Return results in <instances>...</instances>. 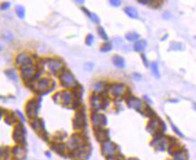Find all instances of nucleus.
Returning a JSON list of instances; mask_svg holds the SVG:
<instances>
[{
    "instance_id": "f257e3e1",
    "label": "nucleus",
    "mask_w": 196,
    "mask_h": 160,
    "mask_svg": "<svg viewBox=\"0 0 196 160\" xmlns=\"http://www.w3.org/2000/svg\"><path fill=\"white\" fill-rule=\"evenodd\" d=\"M87 144V138L83 133H76L72 135V137L69 139L67 145L70 151L74 152L78 148H81L82 145Z\"/></svg>"
},
{
    "instance_id": "f03ea898",
    "label": "nucleus",
    "mask_w": 196,
    "mask_h": 160,
    "mask_svg": "<svg viewBox=\"0 0 196 160\" xmlns=\"http://www.w3.org/2000/svg\"><path fill=\"white\" fill-rule=\"evenodd\" d=\"M89 102L90 105L92 106V109L98 111V110H106L107 106H108V100L107 98H105L104 94H100V93H93L91 97L89 98Z\"/></svg>"
},
{
    "instance_id": "7ed1b4c3",
    "label": "nucleus",
    "mask_w": 196,
    "mask_h": 160,
    "mask_svg": "<svg viewBox=\"0 0 196 160\" xmlns=\"http://www.w3.org/2000/svg\"><path fill=\"white\" fill-rule=\"evenodd\" d=\"M107 92H108V94L112 98L116 99V100H119L121 98H127L129 93H130L128 91L127 86L123 83L111 84V85H109L108 91Z\"/></svg>"
},
{
    "instance_id": "20e7f679",
    "label": "nucleus",
    "mask_w": 196,
    "mask_h": 160,
    "mask_svg": "<svg viewBox=\"0 0 196 160\" xmlns=\"http://www.w3.org/2000/svg\"><path fill=\"white\" fill-rule=\"evenodd\" d=\"M165 130H166L165 123L158 116L153 117V118L149 120L147 125V131L152 135H154V137L157 135L163 134Z\"/></svg>"
},
{
    "instance_id": "39448f33",
    "label": "nucleus",
    "mask_w": 196,
    "mask_h": 160,
    "mask_svg": "<svg viewBox=\"0 0 196 160\" xmlns=\"http://www.w3.org/2000/svg\"><path fill=\"white\" fill-rule=\"evenodd\" d=\"M86 116L85 113V110H83V106L78 107L76 111V114H74V120H73V127L74 130L77 131H82L85 130L86 128Z\"/></svg>"
},
{
    "instance_id": "423d86ee",
    "label": "nucleus",
    "mask_w": 196,
    "mask_h": 160,
    "mask_svg": "<svg viewBox=\"0 0 196 160\" xmlns=\"http://www.w3.org/2000/svg\"><path fill=\"white\" fill-rule=\"evenodd\" d=\"M32 89L36 92L41 93L42 95L43 94L45 95V94H47L54 89V82L50 78H40L34 83V88Z\"/></svg>"
},
{
    "instance_id": "0eeeda50",
    "label": "nucleus",
    "mask_w": 196,
    "mask_h": 160,
    "mask_svg": "<svg viewBox=\"0 0 196 160\" xmlns=\"http://www.w3.org/2000/svg\"><path fill=\"white\" fill-rule=\"evenodd\" d=\"M53 100L56 103H61L63 106H72L74 102V99L72 92L62 91L56 93L53 96Z\"/></svg>"
},
{
    "instance_id": "6e6552de",
    "label": "nucleus",
    "mask_w": 196,
    "mask_h": 160,
    "mask_svg": "<svg viewBox=\"0 0 196 160\" xmlns=\"http://www.w3.org/2000/svg\"><path fill=\"white\" fill-rule=\"evenodd\" d=\"M59 81L61 83V85L66 89L74 88V85L77 84L74 74L70 71L69 69H64L63 71L59 74Z\"/></svg>"
},
{
    "instance_id": "1a4fd4ad",
    "label": "nucleus",
    "mask_w": 196,
    "mask_h": 160,
    "mask_svg": "<svg viewBox=\"0 0 196 160\" xmlns=\"http://www.w3.org/2000/svg\"><path fill=\"white\" fill-rule=\"evenodd\" d=\"M14 141L21 145H26V129L22 123H17L13 131Z\"/></svg>"
},
{
    "instance_id": "9d476101",
    "label": "nucleus",
    "mask_w": 196,
    "mask_h": 160,
    "mask_svg": "<svg viewBox=\"0 0 196 160\" xmlns=\"http://www.w3.org/2000/svg\"><path fill=\"white\" fill-rule=\"evenodd\" d=\"M170 137H167L163 134L157 135L154 137L153 141L151 142V145H153V148H155L157 150H165L166 148L168 149V147L170 144Z\"/></svg>"
},
{
    "instance_id": "9b49d317",
    "label": "nucleus",
    "mask_w": 196,
    "mask_h": 160,
    "mask_svg": "<svg viewBox=\"0 0 196 160\" xmlns=\"http://www.w3.org/2000/svg\"><path fill=\"white\" fill-rule=\"evenodd\" d=\"M119 151V148L116 144L111 141H106V142L101 144V152L106 158L112 157L117 155V152Z\"/></svg>"
},
{
    "instance_id": "f8f14e48",
    "label": "nucleus",
    "mask_w": 196,
    "mask_h": 160,
    "mask_svg": "<svg viewBox=\"0 0 196 160\" xmlns=\"http://www.w3.org/2000/svg\"><path fill=\"white\" fill-rule=\"evenodd\" d=\"M40 106V100L31 99L26 105V113L30 119H35L37 115V111Z\"/></svg>"
},
{
    "instance_id": "ddd939ff",
    "label": "nucleus",
    "mask_w": 196,
    "mask_h": 160,
    "mask_svg": "<svg viewBox=\"0 0 196 160\" xmlns=\"http://www.w3.org/2000/svg\"><path fill=\"white\" fill-rule=\"evenodd\" d=\"M16 63L22 68L34 67V60L27 53H20L16 57Z\"/></svg>"
},
{
    "instance_id": "4468645a",
    "label": "nucleus",
    "mask_w": 196,
    "mask_h": 160,
    "mask_svg": "<svg viewBox=\"0 0 196 160\" xmlns=\"http://www.w3.org/2000/svg\"><path fill=\"white\" fill-rule=\"evenodd\" d=\"M46 67H47L49 72L52 74H57L61 73L64 70V64L62 61L57 60V59H48L45 62Z\"/></svg>"
},
{
    "instance_id": "2eb2a0df",
    "label": "nucleus",
    "mask_w": 196,
    "mask_h": 160,
    "mask_svg": "<svg viewBox=\"0 0 196 160\" xmlns=\"http://www.w3.org/2000/svg\"><path fill=\"white\" fill-rule=\"evenodd\" d=\"M38 68L37 67H31V68H26L21 69V75L23 80L27 83L30 84L31 82H34V77L38 71Z\"/></svg>"
},
{
    "instance_id": "dca6fc26",
    "label": "nucleus",
    "mask_w": 196,
    "mask_h": 160,
    "mask_svg": "<svg viewBox=\"0 0 196 160\" xmlns=\"http://www.w3.org/2000/svg\"><path fill=\"white\" fill-rule=\"evenodd\" d=\"M91 122L92 126L94 129H99V128H104L107 125V118L104 114H101L99 112H92L91 114Z\"/></svg>"
},
{
    "instance_id": "f3484780",
    "label": "nucleus",
    "mask_w": 196,
    "mask_h": 160,
    "mask_svg": "<svg viewBox=\"0 0 196 160\" xmlns=\"http://www.w3.org/2000/svg\"><path fill=\"white\" fill-rule=\"evenodd\" d=\"M127 105L129 107L137 110L139 113H141V114L144 110V107H145V106L143 105V103L140 99H138L134 96H130V95L129 97H127Z\"/></svg>"
},
{
    "instance_id": "a211bd4d",
    "label": "nucleus",
    "mask_w": 196,
    "mask_h": 160,
    "mask_svg": "<svg viewBox=\"0 0 196 160\" xmlns=\"http://www.w3.org/2000/svg\"><path fill=\"white\" fill-rule=\"evenodd\" d=\"M71 155L73 156L71 158L74 160H86L89 156V148H88V144L82 145L81 148H78L74 152H73Z\"/></svg>"
},
{
    "instance_id": "6ab92c4d",
    "label": "nucleus",
    "mask_w": 196,
    "mask_h": 160,
    "mask_svg": "<svg viewBox=\"0 0 196 160\" xmlns=\"http://www.w3.org/2000/svg\"><path fill=\"white\" fill-rule=\"evenodd\" d=\"M26 153H27V150L25 148V145L19 144V145H15V147L12 148V155L17 160L24 159L26 156Z\"/></svg>"
},
{
    "instance_id": "aec40b11",
    "label": "nucleus",
    "mask_w": 196,
    "mask_h": 160,
    "mask_svg": "<svg viewBox=\"0 0 196 160\" xmlns=\"http://www.w3.org/2000/svg\"><path fill=\"white\" fill-rule=\"evenodd\" d=\"M94 135L97 141H99L101 144L106 141H109V131L104 128L94 129Z\"/></svg>"
},
{
    "instance_id": "412c9836",
    "label": "nucleus",
    "mask_w": 196,
    "mask_h": 160,
    "mask_svg": "<svg viewBox=\"0 0 196 160\" xmlns=\"http://www.w3.org/2000/svg\"><path fill=\"white\" fill-rule=\"evenodd\" d=\"M52 148L54 151H56L58 154H60L61 156H66V155L68 154V145L66 144H64L62 142H60V143H53L52 144Z\"/></svg>"
},
{
    "instance_id": "4be33fe9",
    "label": "nucleus",
    "mask_w": 196,
    "mask_h": 160,
    "mask_svg": "<svg viewBox=\"0 0 196 160\" xmlns=\"http://www.w3.org/2000/svg\"><path fill=\"white\" fill-rule=\"evenodd\" d=\"M31 128L34 131H36L37 133H41L42 131H44V121L41 118H36L31 121Z\"/></svg>"
},
{
    "instance_id": "5701e85b",
    "label": "nucleus",
    "mask_w": 196,
    "mask_h": 160,
    "mask_svg": "<svg viewBox=\"0 0 196 160\" xmlns=\"http://www.w3.org/2000/svg\"><path fill=\"white\" fill-rule=\"evenodd\" d=\"M82 87L81 84L77 83L74 87L73 88V96L74 99V102H78V103H81L82 100Z\"/></svg>"
},
{
    "instance_id": "b1692460",
    "label": "nucleus",
    "mask_w": 196,
    "mask_h": 160,
    "mask_svg": "<svg viewBox=\"0 0 196 160\" xmlns=\"http://www.w3.org/2000/svg\"><path fill=\"white\" fill-rule=\"evenodd\" d=\"M124 12L132 19H138V12L137 10L132 6H127L124 9Z\"/></svg>"
},
{
    "instance_id": "393cba45",
    "label": "nucleus",
    "mask_w": 196,
    "mask_h": 160,
    "mask_svg": "<svg viewBox=\"0 0 196 160\" xmlns=\"http://www.w3.org/2000/svg\"><path fill=\"white\" fill-rule=\"evenodd\" d=\"M108 84H106L105 82H98L94 85V92L95 93H100V94H104L106 91H108L109 86H107Z\"/></svg>"
},
{
    "instance_id": "a878e982",
    "label": "nucleus",
    "mask_w": 196,
    "mask_h": 160,
    "mask_svg": "<svg viewBox=\"0 0 196 160\" xmlns=\"http://www.w3.org/2000/svg\"><path fill=\"white\" fill-rule=\"evenodd\" d=\"M146 45H147V42L144 40V39H139L137 42H135L134 45H133V49L135 52H142L145 50L146 48Z\"/></svg>"
},
{
    "instance_id": "bb28decb",
    "label": "nucleus",
    "mask_w": 196,
    "mask_h": 160,
    "mask_svg": "<svg viewBox=\"0 0 196 160\" xmlns=\"http://www.w3.org/2000/svg\"><path fill=\"white\" fill-rule=\"evenodd\" d=\"M81 9H82V12H85V15H86L88 18H89L93 23H100V19L98 18V16H97V15H95L94 13H92V12H90V11H88L85 7H82Z\"/></svg>"
},
{
    "instance_id": "cd10ccee",
    "label": "nucleus",
    "mask_w": 196,
    "mask_h": 160,
    "mask_svg": "<svg viewBox=\"0 0 196 160\" xmlns=\"http://www.w3.org/2000/svg\"><path fill=\"white\" fill-rule=\"evenodd\" d=\"M139 37H140V35H139L137 32H134V31L127 32L125 35V38L129 42H137L139 40Z\"/></svg>"
},
{
    "instance_id": "c85d7f7f",
    "label": "nucleus",
    "mask_w": 196,
    "mask_h": 160,
    "mask_svg": "<svg viewBox=\"0 0 196 160\" xmlns=\"http://www.w3.org/2000/svg\"><path fill=\"white\" fill-rule=\"evenodd\" d=\"M112 61H113L114 65H116L117 68H125V59L123 57H121V56H114Z\"/></svg>"
},
{
    "instance_id": "c756f323",
    "label": "nucleus",
    "mask_w": 196,
    "mask_h": 160,
    "mask_svg": "<svg viewBox=\"0 0 196 160\" xmlns=\"http://www.w3.org/2000/svg\"><path fill=\"white\" fill-rule=\"evenodd\" d=\"M170 51H183L184 50V45L180 42H172L170 46Z\"/></svg>"
},
{
    "instance_id": "7c9ffc66",
    "label": "nucleus",
    "mask_w": 196,
    "mask_h": 160,
    "mask_svg": "<svg viewBox=\"0 0 196 160\" xmlns=\"http://www.w3.org/2000/svg\"><path fill=\"white\" fill-rule=\"evenodd\" d=\"M1 160H7L8 157L10 156V155H12V149L10 148H8L6 147H4V148H1Z\"/></svg>"
},
{
    "instance_id": "2f4dec72",
    "label": "nucleus",
    "mask_w": 196,
    "mask_h": 160,
    "mask_svg": "<svg viewBox=\"0 0 196 160\" xmlns=\"http://www.w3.org/2000/svg\"><path fill=\"white\" fill-rule=\"evenodd\" d=\"M151 72L156 78H160V71H159V64L157 62H153L151 64Z\"/></svg>"
},
{
    "instance_id": "473e14b6",
    "label": "nucleus",
    "mask_w": 196,
    "mask_h": 160,
    "mask_svg": "<svg viewBox=\"0 0 196 160\" xmlns=\"http://www.w3.org/2000/svg\"><path fill=\"white\" fill-rule=\"evenodd\" d=\"M172 160H187V152H186L184 149L180 150V152L176 153L174 155Z\"/></svg>"
},
{
    "instance_id": "72a5a7b5",
    "label": "nucleus",
    "mask_w": 196,
    "mask_h": 160,
    "mask_svg": "<svg viewBox=\"0 0 196 160\" xmlns=\"http://www.w3.org/2000/svg\"><path fill=\"white\" fill-rule=\"evenodd\" d=\"M15 13L17 14V16H18L19 18H20V19H24L25 16H26V10H25L24 6H22V5L16 6V8H15Z\"/></svg>"
},
{
    "instance_id": "f704fd0d",
    "label": "nucleus",
    "mask_w": 196,
    "mask_h": 160,
    "mask_svg": "<svg viewBox=\"0 0 196 160\" xmlns=\"http://www.w3.org/2000/svg\"><path fill=\"white\" fill-rule=\"evenodd\" d=\"M4 73H5V75H6L7 77H9L11 80H13V81H18V75L15 72V70L7 69V70H5V71H4Z\"/></svg>"
},
{
    "instance_id": "c9c22d12",
    "label": "nucleus",
    "mask_w": 196,
    "mask_h": 160,
    "mask_svg": "<svg viewBox=\"0 0 196 160\" xmlns=\"http://www.w3.org/2000/svg\"><path fill=\"white\" fill-rule=\"evenodd\" d=\"M97 32H98V35L100 36V38H102L103 40H108V35H107L106 31L104 30V29L102 26H98L97 27Z\"/></svg>"
},
{
    "instance_id": "e433bc0d",
    "label": "nucleus",
    "mask_w": 196,
    "mask_h": 160,
    "mask_svg": "<svg viewBox=\"0 0 196 160\" xmlns=\"http://www.w3.org/2000/svg\"><path fill=\"white\" fill-rule=\"evenodd\" d=\"M112 48H113V46H112V43L111 42H106V43H104L103 45H102V47H101V49H100V51L101 52H109V51H111L112 50Z\"/></svg>"
},
{
    "instance_id": "4c0bfd02",
    "label": "nucleus",
    "mask_w": 196,
    "mask_h": 160,
    "mask_svg": "<svg viewBox=\"0 0 196 160\" xmlns=\"http://www.w3.org/2000/svg\"><path fill=\"white\" fill-rule=\"evenodd\" d=\"M93 41H94V37H93L92 34H87L86 35V38H85V44L87 46H91Z\"/></svg>"
},
{
    "instance_id": "58836bf2",
    "label": "nucleus",
    "mask_w": 196,
    "mask_h": 160,
    "mask_svg": "<svg viewBox=\"0 0 196 160\" xmlns=\"http://www.w3.org/2000/svg\"><path fill=\"white\" fill-rule=\"evenodd\" d=\"M170 122H171V121H170ZM171 126H172V130H174V131H175V133H176V135H179V136H180V137H181V138H183V133H181V132L180 131V129H179V128H176V127L175 126V124H174V123H172V122H171Z\"/></svg>"
},
{
    "instance_id": "ea45409f",
    "label": "nucleus",
    "mask_w": 196,
    "mask_h": 160,
    "mask_svg": "<svg viewBox=\"0 0 196 160\" xmlns=\"http://www.w3.org/2000/svg\"><path fill=\"white\" fill-rule=\"evenodd\" d=\"M110 3V5L111 6H113V7H120L121 6V4H122V1H120V0H111V1L109 2Z\"/></svg>"
},
{
    "instance_id": "a19ab883",
    "label": "nucleus",
    "mask_w": 196,
    "mask_h": 160,
    "mask_svg": "<svg viewBox=\"0 0 196 160\" xmlns=\"http://www.w3.org/2000/svg\"><path fill=\"white\" fill-rule=\"evenodd\" d=\"M10 2H3L2 4H1V10L2 11H6V10H8L9 8H10Z\"/></svg>"
},
{
    "instance_id": "79ce46f5",
    "label": "nucleus",
    "mask_w": 196,
    "mask_h": 160,
    "mask_svg": "<svg viewBox=\"0 0 196 160\" xmlns=\"http://www.w3.org/2000/svg\"><path fill=\"white\" fill-rule=\"evenodd\" d=\"M3 37H4V38H5V40H7V41L13 40V35L10 33V32H5V33L3 34Z\"/></svg>"
},
{
    "instance_id": "37998d69",
    "label": "nucleus",
    "mask_w": 196,
    "mask_h": 160,
    "mask_svg": "<svg viewBox=\"0 0 196 160\" xmlns=\"http://www.w3.org/2000/svg\"><path fill=\"white\" fill-rule=\"evenodd\" d=\"M40 137L42 138L44 141H48V139H49V135L47 134V132H46L45 130L44 131H42L40 133Z\"/></svg>"
},
{
    "instance_id": "c03bdc74",
    "label": "nucleus",
    "mask_w": 196,
    "mask_h": 160,
    "mask_svg": "<svg viewBox=\"0 0 196 160\" xmlns=\"http://www.w3.org/2000/svg\"><path fill=\"white\" fill-rule=\"evenodd\" d=\"M85 68L86 70H92V68H93V64H91V63H86V64H85Z\"/></svg>"
},
{
    "instance_id": "a18cd8bd",
    "label": "nucleus",
    "mask_w": 196,
    "mask_h": 160,
    "mask_svg": "<svg viewBox=\"0 0 196 160\" xmlns=\"http://www.w3.org/2000/svg\"><path fill=\"white\" fill-rule=\"evenodd\" d=\"M16 113H17V115H18V117H19V118H21L22 122H25V121H26V119H25V117H24V116H23V114L21 113V112H20V111H19V110H17V111H16Z\"/></svg>"
},
{
    "instance_id": "49530a36",
    "label": "nucleus",
    "mask_w": 196,
    "mask_h": 160,
    "mask_svg": "<svg viewBox=\"0 0 196 160\" xmlns=\"http://www.w3.org/2000/svg\"><path fill=\"white\" fill-rule=\"evenodd\" d=\"M141 58H142V60H143V64H144V65H145V67H148V62H147V59H146L145 56H144V54H142V55H141Z\"/></svg>"
},
{
    "instance_id": "de8ad7c7",
    "label": "nucleus",
    "mask_w": 196,
    "mask_h": 160,
    "mask_svg": "<svg viewBox=\"0 0 196 160\" xmlns=\"http://www.w3.org/2000/svg\"><path fill=\"white\" fill-rule=\"evenodd\" d=\"M133 76H134V79L135 80H138V81H140V80L142 79L141 78V75L138 74V73H133Z\"/></svg>"
},
{
    "instance_id": "09e8293b",
    "label": "nucleus",
    "mask_w": 196,
    "mask_h": 160,
    "mask_svg": "<svg viewBox=\"0 0 196 160\" xmlns=\"http://www.w3.org/2000/svg\"><path fill=\"white\" fill-rule=\"evenodd\" d=\"M163 18L166 19V20H168V19H170V18H171V16H170V13L165 12V13H164V15H163Z\"/></svg>"
},
{
    "instance_id": "8fccbe9b",
    "label": "nucleus",
    "mask_w": 196,
    "mask_h": 160,
    "mask_svg": "<svg viewBox=\"0 0 196 160\" xmlns=\"http://www.w3.org/2000/svg\"><path fill=\"white\" fill-rule=\"evenodd\" d=\"M150 2L151 1H138V3L143 4V5H150Z\"/></svg>"
},
{
    "instance_id": "3c124183",
    "label": "nucleus",
    "mask_w": 196,
    "mask_h": 160,
    "mask_svg": "<svg viewBox=\"0 0 196 160\" xmlns=\"http://www.w3.org/2000/svg\"><path fill=\"white\" fill-rule=\"evenodd\" d=\"M167 36H168V34H166V35H165L164 37H163V38H162V40H165V39L167 38Z\"/></svg>"
},
{
    "instance_id": "603ef678",
    "label": "nucleus",
    "mask_w": 196,
    "mask_h": 160,
    "mask_svg": "<svg viewBox=\"0 0 196 160\" xmlns=\"http://www.w3.org/2000/svg\"><path fill=\"white\" fill-rule=\"evenodd\" d=\"M76 3H80V4H83V1H76Z\"/></svg>"
},
{
    "instance_id": "864d4df0",
    "label": "nucleus",
    "mask_w": 196,
    "mask_h": 160,
    "mask_svg": "<svg viewBox=\"0 0 196 160\" xmlns=\"http://www.w3.org/2000/svg\"><path fill=\"white\" fill-rule=\"evenodd\" d=\"M50 153L48 152V151H46V155H47V157H50V155H49Z\"/></svg>"
},
{
    "instance_id": "5fc2aeb1",
    "label": "nucleus",
    "mask_w": 196,
    "mask_h": 160,
    "mask_svg": "<svg viewBox=\"0 0 196 160\" xmlns=\"http://www.w3.org/2000/svg\"><path fill=\"white\" fill-rule=\"evenodd\" d=\"M194 109H195V110H196V105H194Z\"/></svg>"
}]
</instances>
